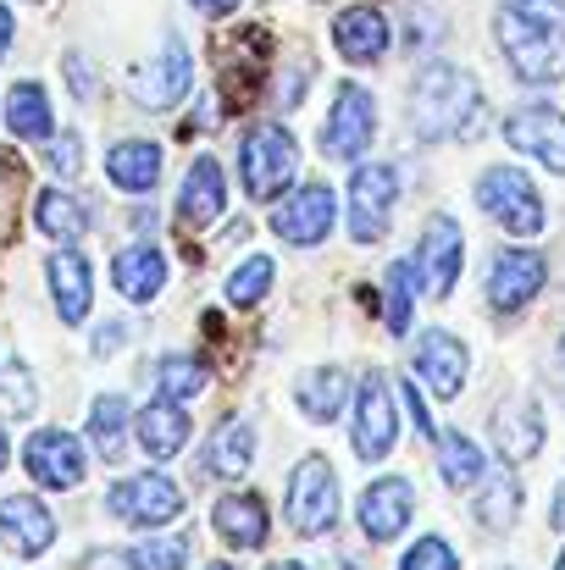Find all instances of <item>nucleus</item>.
Segmentation results:
<instances>
[{
    "mask_svg": "<svg viewBox=\"0 0 565 570\" xmlns=\"http://www.w3.org/2000/svg\"><path fill=\"white\" fill-rule=\"evenodd\" d=\"M416 277H421V266H410V261H393L388 266V305H382V316H388V327L393 333H405L410 327V294H416Z\"/></svg>",
    "mask_w": 565,
    "mask_h": 570,
    "instance_id": "35",
    "label": "nucleus"
},
{
    "mask_svg": "<svg viewBox=\"0 0 565 570\" xmlns=\"http://www.w3.org/2000/svg\"><path fill=\"white\" fill-rule=\"evenodd\" d=\"M405 570H460L455 566V549L444 538H421L410 554H405Z\"/></svg>",
    "mask_w": 565,
    "mask_h": 570,
    "instance_id": "41",
    "label": "nucleus"
},
{
    "mask_svg": "<svg viewBox=\"0 0 565 570\" xmlns=\"http://www.w3.org/2000/svg\"><path fill=\"white\" fill-rule=\"evenodd\" d=\"M555 527H561V532H565V488H561V493H555Z\"/></svg>",
    "mask_w": 565,
    "mask_h": 570,
    "instance_id": "46",
    "label": "nucleus"
},
{
    "mask_svg": "<svg viewBox=\"0 0 565 570\" xmlns=\"http://www.w3.org/2000/svg\"><path fill=\"white\" fill-rule=\"evenodd\" d=\"M410 510H416L410 482H405V476H382V482L367 488V499H361V527H367L372 543H388V538H399V532L410 527Z\"/></svg>",
    "mask_w": 565,
    "mask_h": 570,
    "instance_id": "19",
    "label": "nucleus"
},
{
    "mask_svg": "<svg viewBox=\"0 0 565 570\" xmlns=\"http://www.w3.org/2000/svg\"><path fill=\"white\" fill-rule=\"evenodd\" d=\"M505 139H510L516 150H527L538 167L565 173V117L555 106H522V111H510Z\"/></svg>",
    "mask_w": 565,
    "mask_h": 570,
    "instance_id": "13",
    "label": "nucleus"
},
{
    "mask_svg": "<svg viewBox=\"0 0 565 570\" xmlns=\"http://www.w3.org/2000/svg\"><path fill=\"white\" fill-rule=\"evenodd\" d=\"M128 89H134V100H139L145 111H173L188 95V45L184 39L167 33L162 56H156L150 67H139V72L128 78Z\"/></svg>",
    "mask_w": 565,
    "mask_h": 570,
    "instance_id": "10",
    "label": "nucleus"
},
{
    "mask_svg": "<svg viewBox=\"0 0 565 570\" xmlns=\"http://www.w3.org/2000/svg\"><path fill=\"white\" fill-rule=\"evenodd\" d=\"M266 288H272V255H250V261L227 277V299H233V305H244V311H250V305H261V294H266Z\"/></svg>",
    "mask_w": 565,
    "mask_h": 570,
    "instance_id": "36",
    "label": "nucleus"
},
{
    "mask_svg": "<svg viewBox=\"0 0 565 570\" xmlns=\"http://www.w3.org/2000/svg\"><path fill=\"white\" fill-rule=\"evenodd\" d=\"M222 205H227V178H222V167H216L211 156H199V161L188 167L184 194H178V222H184V227H205V222L222 216Z\"/></svg>",
    "mask_w": 565,
    "mask_h": 570,
    "instance_id": "23",
    "label": "nucleus"
},
{
    "mask_svg": "<svg viewBox=\"0 0 565 570\" xmlns=\"http://www.w3.org/2000/svg\"><path fill=\"white\" fill-rule=\"evenodd\" d=\"M139 449L145 454H156V460H167V454H178L188 443V415L173 404V399H156V404H145L139 410Z\"/></svg>",
    "mask_w": 565,
    "mask_h": 570,
    "instance_id": "28",
    "label": "nucleus"
},
{
    "mask_svg": "<svg viewBox=\"0 0 565 570\" xmlns=\"http://www.w3.org/2000/svg\"><path fill=\"white\" fill-rule=\"evenodd\" d=\"M106 173H111V184L128 194H150L162 184V145H150V139H128V145H117L111 156H106Z\"/></svg>",
    "mask_w": 565,
    "mask_h": 570,
    "instance_id": "27",
    "label": "nucleus"
},
{
    "mask_svg": "<svg viewBox=\"0 0 565 570\" xmlns=\"http://www.w3.org/2000/svg\"><path fill=\"white\" fill-rule=\"evenodd\" d=\"M555 570H565V554H561V566H555Z\"/></svg>",
    "mask_w": 565,
    "mask_h": 570,
    "instance_id": "50",
    "label": "nucleus"
},
{
    "mask_svg": "<svg viewBox=\"0 0 565 570\" xmlns=\"http://www.w3.org/2000/svg\"><path fill=\"white\" fill-rule=\"evenodd\" d=\"M272 227H277V238H289V244H322L328 227H333V189H322V184L300 189L272 216Z\"/></svg>",
    "mask_w": 565,
    "mask_h": 570,
    "instance_id": "21",
    "label": "nucleus"
},
{
    "mask_svg": "<svg viewBox=\"0 0 565 570\" xmlns=\"http://www.w3.org/2000/svg\"><path fill=\"white\" fill-rule=\"evenodd\" d=\"M393 194H399V173H393L388 161L355 167V178H350V233H355L361 244H372V238L388 233Z\"/></svg>",
    "mask_w": 565,
    "mask_h": 570,
    "instance_id": "8",
    "label": "nucleus"
},
{
    "mask_svg": "<svg viewBox=\"0 0 565 570\" xmlns=\"http://www.w3.org/2000/svg\"><path fill=\"white\" fill-rule=\"evenodd\" d=\"M67 83H72V95H78V100H95V72H89V61H84L78 50L67 56Z\"/></svg>",
    "mask_w": 565,
    "mask_h": 570,
    "instance_id": "42",
    "label": "nucleus"
},
{
    "mask_svg": "<svg viewBox=\"0 0 565 570\" xmlns=\"http://www.w3.org/2000/svg\"><path fill=\"white\" fill-rule=\"evenodd\" d=\"M33 222H39V233H50V238L72 244V238H84V227H89V210H84L72 194L45 189L39 199H33Z\"/></svg>",
    "mask_w": 565,
    "mask_h": 570,
    "instance_id": "32",
    "label": "nucleus"
},
{
    "mask_svg": "<svg viewBox=\"0 0 565 570\" xmlns=\"http://www.w3.org/2000/svg\"><path fill=\"white\" fill-rule=\"evenodd\" d=\"M494 443H499V454L510 465H522V460H533L544 449V410H538L533 393H510L494 410Z\"/></svg>",
    "mask_w": 565,
    "mask_h": 570,
    "instance_id": "15",
    "label": "nucleus"
},
{
    "mask_svg": "<svg viewBox=\"0 0 565 570\" xmlns=\"http://www.w3.org/2000/svg\"><path fill=\"white\" fill-rule=\"evenodd\" d=\"M211 61H216L222 106H227V111H244V106L261 95V72H266V33H261V28H238V33H227L222 45H211Z\"/></svg>",
    "mask_w": 565,
    "mask_h": 570,
    "instance_id": "4",
    "label": "nucleus"
},
{
    "mask_svg": "<svg viewBox=\"0 0 565 570\" xmlns=\"http://www.w3.org/2000/svg\"><path fill=\"white\" fill-rule=\"evenodd\" d=\"M488 117L483 83L449 61H432L416 83H410V122L421 139H477Z\"/></svg>",
    "mask_w": 565,
    "mask_h": 570,
    "instance_id": "1",
    "label": "nucleus"
},
{
    "mask_svg": "<svg viewBox=\"0 0 565 570\" xmlns=\"http://www.w3.org/2000/svg\"><path fill=\"white\" fill-rule=\"evenodd\" d=\"M522 521V482L510 471L499 476H483V493H477V527L488 532H510Z\"/></svg>",
    "mask_w": 565,
    "mask_h": 570,
    "instance_id": "31",
    "label": "nucleus"
},
{
    "mask_svg": "<svg viewBox=\"0 0 565 570\" xmlns=\"http://www.w3.org/2000/svg\"><path fill=\"white\" fill-rule=\"evenodd\" d=\"M333 39H339V50L350 61H377L388 50V17L377 6H350V11H339Z\"/></svg>",
    "mask_w": 565,
    "mask_h": 570,
    "instance_id": "26",
    "label": "nucleus"
},
{
    "mask_svg": "<svg viewBox=\"0 0 565 570\" xmlns=\"http://www.w3.org/2000/svg\"><path fill=\"white\" fill-rule=\"evenodd\" d=\"M544 288V255L538 249H505L488 272V305L494 311H522Z\"/></svg>",
    "mask_w": 565,
    "mask_h": 570,
    "instance_id": "16",
    "label": "nucleus"
},
{
    "mask_svg": "<svg viewBox=\"0 0 565 570\" xmlns=\"http://www.w3.org/2000/svg\"><path fill=\"white\" fill-rule=\"evenodd\" d=\"M238 161H244V189H250V199H277V194L294 184L300 145H294L289 128L261 122V128L244 134V156H238Z\"/></svg>",
    "mask_w": 565,
    "mask_h": 570,
    "instance_id": "3",
    "label": "nucleus"
},
{
    "mask_svg": "<svg viewBox=\"0 0 565 570\" xmlns=\"http://www.w3.org/2000/svg\"><path fill=\"white\" fill-rule=\"evenodd\" d=\"M216 532L233 543V549H261L266 543V499L261 493H233L211 510Z\"/></svg>",
    "mask_w": 565,
    "mask_h": 570,
    "instance_id": "25",
    "label": "nucleus"
},
{
    "mask_svg": "<svg viewBox=\"0 0 565 570\" xmlns=\"http://www.w3.org/2000/svg\"><path fill=\"white\" fill-rule=\"evenodd\" d=\"M432 443H438V476H444L455 493L488 476V465H483V449H477L466 432H438Z\"/></svg>",
    "mask_w": 565,
    "mask_h": 570,
    "instance_id": "30",
    "label": "nucleus"
},
{
    "mask_svg": "<svg viewBox=\"0 0 565 570\" xmlns=\"http://www.w3.org/2000/svg\"><path fill=\"white\" fill-rule=\"evenodd\" d=\"M344 399H350V377L339 366H322V372H311V377L300 382V410L311 421H339Z\"/></svg>",
    "mask_w": 565,
    "mask_h": 570,
    "instance_id": "34",
    "label": "nucleus"
},
{
    "mask_svg": "<svg viewBox=\"0 0 565 570\" xmlns=\"http://www.w3.org/2000/svg\"><path fill=\"white\" fill-rule=\"evenodd\" d=\"M106 510L128 527H167L184 515V488L162 471H145V476H128L106 493Z\"/></svg>",
    "mask_w": 565,
    "mask_h": 570,
    "instance_id": "6",
    "label": "nucleus"
},
{
    "mask_svg": "<svg viewBox=\"0 0 565 570\" xmlns=\"http://www.w3.org/2000/svg\"><path fill=\"white\" fill-rule=\"evenodd\" d=\"M184 566H188V538H167V543L134 549V570H184Z\"/></svg>",
    "mask_w": 565,
    "mask_h": 570,
    "instance_id": "38",
    "label": "nucleus"
},
{
    "mask_svg": "<svg viewBox=\"0 0 565 570\" xmlns=\"http://www.w3.org/2000/svg\"><path fill=\"white\" fill-rule=\"evenodd\" d=\"M289 521L300 538H328L333 521H339V482H333V465L322 454L300 460V471L289 476Z\"/></svg>",
    "mask_w": 565,
    "mask_h": 570,
    "instance_id": "5",
    "label": "nucleus"
},
{
    "mask_svg": "<svg viewBox=\"0 0 565 570\" xmlns=\"http://www.w3.org/2000/svg\"><path fill=\"white\" fill-rule=\"evenodd\" d=\"M194 11H205V17H227V11H238V0H194Z\"/></svg>",
    "mask_w": 565,
    "mask_h": 570,
    "instance_id": "44",
    "label": "nucleus"
},
{
    "mask_svg": "<svg viewBox=\"0 0 565 570\" xmlns=\"http://www.w3.org/2000/svg\"><path fill=\"white\" fill-rule=\"evenodd\" d=\"M399 438V410H393V393H388V377L372 372L355 393V454L361 460H382Z\"/></svg>",
    "mask_w": 565,
    "mask_h": 570,
    "instance_id": "11",
    "label": "nucleus"
},
{
    "mask_svg": "<svg viewBox=\"0 0 565 570\" xmlns=\"http://www.w3.org/2000/svg\"><path fill=\"white\" fill-rule=\"evenodd\" d=\"M22 465H28V476H33L39 488H78V482H84V449H78V438L61 432V426L33 432L28 449H22Z\"/></svg>",
    "mask_w": 565,
    "mask_h": 570,
    "instance_id": "12",
    "label": "nucleus"
},
{
    "mask_svg": "<svg viewBox=\"0 0 565 570\" xmlns=\"http://www.w3.org/2000/svg\"><path fill=\"white\" fill-rule=\"evenodd\" d=\"M6 460H11V443H6V432H0V471H6Z\"/></svg>",
    "mask_w": 565,
    "mask_h": 570,
    "instance_id": "47",
    "label": "nucleus"
},
{
    "mask_svg": "<svg viewBox=\"0 0 565 570\" xmlns=\"http://www.w3.org/2000/svg\"><path fill=\"white\" fill-rule=\"evenodd\" d=\"M372 134H377L372 95H367L361 83H344L339 100H333V117H328V128H322V150H328L333 161H355V156L372 145Z\"/></svg>",
    "mask_w": 565,
    "mask_h": 570,
    "instance_id": "9",
    "label": "nucleus"
},
{
    "mask_svg": "<svg viewBox=\"0 0 565 570\" xmlns=\"http://www.w3.org/2000/svg\"><path fill=\"white\" fill-rule=\"evenodd\" d=\"M272 570H305V566H294V560H277V566H272Z\"/></svg>",
    "mask_w": 565,
    "mask_h": 570,
    "instance_id": "48",
    "label": "nucleus"
},
{
    "mask_svg": "<svg viewBox=\"0 0 565 570\" xmlns=\"http://www.w3.org/2000/svg\"><path fill=\"white\" fill-rule=\"evenodd\" d=\"M11 28H17V22H11V11L0 6V61H6V50H11Z\"/></svg>",
    "mask_w": 565,
    "mask_h": 570,
    "instance_id": "45",
    "label": "nucleus"
},
{
    "mask_svg": "<svg viewBox=\"0 0 565 570\" xmlns=\"http://www.w3.org/2000/svg\"><path fill=\"white\" fill-rule=\"evenodd\" d=\"M162 399H194V393H205V361H188V355H173V361H162Z\"/></svg>",
    "mask_w": 565,
    "mask_h": 570,
    "instance_id": "37",
    "label": "nucleus"
},
{
    "mask_svg": "<svg viewBox=\"0 0 565 570\" xmlns=\"http://www.w3.org/2000/svg\"><path fill=\"white\" fill-rule=\"evenodd\" d=\"M0 538H6L11 554L39 560V554L56 543V515H50L33 493H6V499H0Z\"/></svg>",
    "mask_w": 565,
    "mask_h": 570,
    "instance_id": "14",
    "label": "nucleus"
},
{
    "mask_svg": "<svg viewBox=\"0 0 565 570\" xmlns=\"http://www.w3.org/2000/svg\"><path fill=\"white\" fill-rule=\"evenodd\" d=\"M466 366H471V361H466V344H460L455 333H438V327H432V333L416 344V377L427 382L438 399H455V393L466 387Z\"/></svg>",
    "mask_w": 565,
    "mask_h": 570,
    "instance_id": "18",
    "label": "nucleus"
},
{
    "mask_svg": "<svg viewBox=\"0 0 565 570\" xmlns=\"http://www.w3.org/2000/svg\"><path fill=\"white\" fill-rule=\"evenodd\" d=\"M89 438H95V454L100 460H123V449H128V399H117V393L95 399Z\"/></svg>",
    "mask_w": 565,
    "mask_h": 570,
    "instance_id": "33",
    "label": "nucleus"
},
{
    "mask_svg": "<svg viewBox=\"0 0 565 570\" xmlns=\"http://www.w3.org/2000/svg\"><path fill=\"white\" fill-rule=\"evenodd\" d=\"M250 460H255V432H250V421H222L216 432H211V443H205V471L211 476H222V482H238V476H250Z\"/></svg>",
    "mask_w": 565,
    "mask_h": 570,
    "instance_id": "24",
    "label": "nucleus"
},
{
    "mask_svg": "<svg viewBox=\"0 0 565 570\" xmlns=\"http://www.w3.org/2000/svg\"><path fill=\"white\" fill-rule=\"evenodd\" d=\"M477 199H483V210H488L505 233L533 238V233L544 227V199H538V189L527 184V173H516V167H494V173H483Z\"/></svg>",
    "mask_w": 565,
    "mask_h": 570,
    "instance_id": "7",
    "label": "nucleus"
},
{
    "mask_svg": "<svg viewBox=\"0 0 565 570\" xmlns=\"http://www.w3.org/2000/svg\"><path fill=\"white\" fill-rule=\"evenodd\" d=\"M111 283H117V294H123V299L150 305V299L167 288V255H162L156 244H134V249H123V255H117Z\"/></svg>",
    "mask_w": 565,
    "mask_h": 570,
    "instance_id": "22",
    "label": "nucleus"
},
{
    "mask_svg": "<svg viewBox=\"0 0 565 570\" xmlns=\"http://www.w3.org/2000/svg\"><path fill=\"white\" fill-rule=\"evenodd\" d=\"M45 277H50V294H56V316L67 327H78L89 316V299H95V272L78 249H56L45 261Z\"/></svg>",
    "mask_w": 565,
    "mask_h": 570,
    "instance_id": "17",
    "label": "nucleus"
},
{
    "mask_svg": "<svg viewBox=\"0 0 565 570\" xmlns=\"http://www.w3.org/2000/svg\"><path fill=\"white\" fill-rule=\"evenodd\" d=\"M565 6L561 0H516L499 11V45L522 83H561L565 78Z\"/></svg>",
    "mask_w": 565,
    "mask_h": 570,
    "instance_id": "2",
    "label": "nucleus"
},
{
    "mask_svg": "<svg viewBox=\"0 0 565 570\" xmlns=\"http://www.w3.org/2000/svg\"><path fill=\"white\" fill-rule=\"evenodd\" d=\"M211 570H233V566H211Z\"/></svg>",
    "mask_w": 565,
    "mask_h": 570,
    "instance_id": "49",
    "label": "nucleus"
},
{
    "mask_svg": "<svg viewBox=\"0 0 565 570\" xmlns=\"http://www.w3.org/2000/svg\"><path fill=\"white\" fill-rule=\"evenodd\" d=\"M50 100H45V89L39 83H11L6 89V128L17 134V139H50Z\"/></svg>",
    "mask_w": 565,
    "mask_h": 570,
    "instance_id": "29",
    "label": "nucleus"
},
{
    "mask_svg": "<svg viewBox=\"0 0 565 570\" xmlns=\"http://www.w3.org/2000/svg\"><path fill=\"white\" fill-rule=\"evenodd\" d=\"M0 382H6V410H11V415H33V404H39V393H33V372H28L22 361H11Z\"/></svg>",
    "mask_w": 565,
    "mask_h": 570,
    "instance_id": "39",
    "label": "nucleus"
},
{
    "mask_svg": "<svg viewBox=\"0 0 565 570\" xmlns=\"http://www.w3.org/2000/svg\"><path fill=\"white\" fill-rule=\"evenodd\" d=\"M45 167H50V173H61V178H78V173H84V139H78V134H61V139H50V150H45Z\"/></svg>",
    "mask_w": 565,
    "mask_h": 570,
    "instance_id": "40",
    "label": "nucleus"
},
{
    "mask_svg": "<svg viewBox=\"0 0 565 570\" xmlns=\"http://www.w3.org/2000/svg\"><path fill=\"white\" fill-rule=\"evenodd\" d=\"M117 350H123V322H111V327H100V333H95V355H100V361H106V355H117Z\"/></svg>",
    "mask_w": 565,
    "mask_h": 570,
    "instance_id": "43",
    "label": "nucleus"
},
{
    "mask_svg": "<svg viewBox=\"0 0 565 570\" xmlns=\"http://www.w3.org/2000/svg\"><path fill=\"white\" fill-rule=\"evenodd\" d=\"M455 277H460V227H455V216H432L421 233V288L449 294Z\"/></svg>",
    "mask_w": 565,
    "mask_h": 570,
    "instance_id": "20",
    "label": "nucleus"
}]
</instances>
